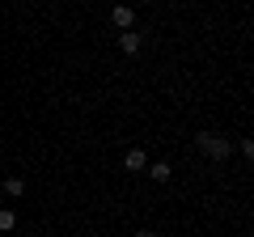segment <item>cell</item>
<instances>
[{"mask_svg": "<svg viewBox=\"0 0 254 237\" xmlns=\"http://www.w3.org/2000/svg\"><path fill=\"white\" fill-rule=\"evenodd\" d=\"M4 195H9V199H21V195H26V182H21V178H4Z\"/></svg>", "mask_w": 254, "mask_h": 237, "instance_id": "8992f818", "label": "cell"}, {"mask_svg": "<svg viewBox=\"0 0 254 237\" xmlns=\"http://www.w3.org/2000/svg\"><path fill=\"white\" fill-rule=\"evenodd\" d=\"M131 237H161V233H157V229H136Z\"/></svg>", "mask_w": 254, "mask_h": 237, "instance_id": "ba28073f", "label": "cell"}, {"mask_svg": "<svg viewBox=\"0 0 254 237\" xmlns=\"http://www.w3.org/2000/svg\"><path fill=\"white\" fill-rule=\"evenodd\" d=\"M119 51L123 55H140L144 51V34H140V30H123V34H119Z\"/></svg>", "mask_w": 254, "mask_h": 237, "instance_id": "7a4b0ae2", "label": "cell"}, {"mask_svg": "<svg viewBox=\"0 0 254 237\" xmlns=\"http://www.w3.org/2000/svg\"><path fill=\"white\" fill-rule=\"evenodd\" d=\"M123 165H127V170H131V174H140V170H144V165H148V157H144V148H127V157H123Z\"/></svg>", "mask_w": 254, "mask_h": 237, "instance_id": "277c9868", "label": "cell"}, {"mask_svg": "<svg viewBox=\"0 0 254 237\" xmlns=\"http://www.w3.org/2000/svg\"><path fill=\"white\" fill-rule=\"evenodd\" d=\"M144 174L153 178V182H165V178L174 174V165H170V161H153V165H144Z\"/></svg>", "mask_w": 254, "mask_h": 237, "instance_id": "5b68a950", "label": "cell"}, {"mask_svg": "<svg viewBox=\"0 0 254 237\" xmlns=\"http://www.w3.org/2000/svg\"><path fill=\"white\" fill-rule=\"evenodd\" d=\"M110 21H115L119 30H136V9H131V4H115V9H110Z\"/></svg>", "mask_w": 254, "mask_h": 237, "instance_id": "3957f363", "label": "cell"}, {"mask_svg": "<svg viewBox=\"0 0 254 237\" xmlns=\"http://www.w3.org/2000/svg\"><path fill=\"white\" fill-rule=\"evenodd\" d=\"M13 225H17V212H13V208H0V233H9Z\"/></svg>", "mask_w": 254, "mask_h": 237, "instance_id": "52a82bcc", "label": "cell"}, {"mask_svg": "<svg viewBox=\"0 0 254 237\" xmlns=\"http://www.w3.org/2000/svg\"><path fill=\"white\" fill-rule=\"evenodd\" d=\"M195 148H199L208 161H229L233 140H229V136H216V131H199V136H195Z\"/></svg>", "mask_w": 254, "mask_h": 237, "instance_id": "6da1fadb", "label": "cell"}]
</instances>
